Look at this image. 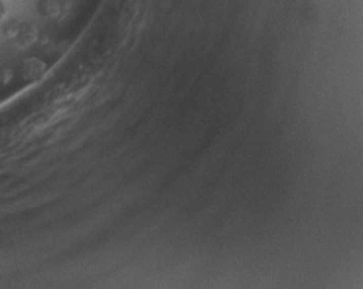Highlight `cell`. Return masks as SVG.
I'll return each mask as SVG.
<instances>
[{"label":"cell","mask_w":363,"mask_h":289,"mask_svg":"<svg viewBox=\"0 0 363 289\" xmlns=\"http://www.w3.org/2000/svg\"><path fill=\"white\" fill-rule=\"evenodd\" d=\"M6 14H7V7H6V4L0 0V19H2V17H6Z\"/></svg>","instance_id":"3"},{"label":"cell","mask_w":363,"mask_h":289,"mask_svg":"<svg viewBox=\"0 0 363 289\" xmlns=\"http://www.w3.org/2000/svg\"><path fill=\"white\" fill-rule=\"evenodd\" d=\"M37 40H38V29L34 28V24H29V23L21 24V29H19V33H17V37H16L17 45L29 47V45H33V43L37 42Z\"/></svg>","instance_id":"1"},{"label":"cell","mask_w":363,"mask_h":289,"mask_svg":"<svg viewBox=\"0 0 363 289\" xmlns=\"http://www.w3.org/2000/svg\"><path fill=\"white\" fill-rule=\"evenodd\" d=\"M37 9L43 17H57L60 12V6L57 0H38Z\"/></svg>","instance_id":"2"}]
</instances>
